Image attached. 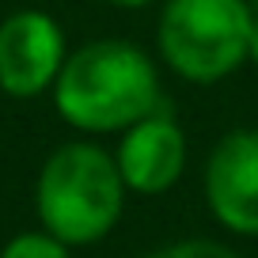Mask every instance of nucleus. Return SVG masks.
I'll use <instances>...</instances> for the list:
<instances>
[{
  "instance_id": "9",
  "label": "nucleus",
  "mask_w": 258,
  "mask_h": 258,
  "mask_svg": "<svg viewBox=\"0 0 258 258\" xmlns=\"http://www.w3.org/2000/svg\"><path fill=\"white\" fill-rule=\"evenodd\" d=\"M250 61L258 64V12H254V27H250Z\"/></svg>"
},
{
  "instance_id": "7",
  "label": "nucleus",
  "mask_w": 258,
  "mask_h": 258,
  "mask_svg": "<svg viewBox=\"0 0 258 258\" xmlns=\"http://www.w3.org/2000/svg\"><path fill=\"white\" fill-rule=\"evenodd\" d=\"M0 258H69V243H61L53 232H46V228H38V232H19L0 247Z\"/></svg>"
},
{
  "instance_id": "10",
  "label": "nucleus",
  "mask_w": 258,
  "mask_h": 258,
  "mask_svg": "<svg viewBox=\"0 0 258 258\" xmlns=\"http://www.w3.org/2000/svg\"><path fill=\"white\" fill-rule=\"evenodd\" d=\"M106 4H114V8H145L152 0H106Z\"/></svg>"
},
{
  "instance_id": "3",
  "label": "nucleus",
  "mask_w": 258,
  "mask_h": 258,
  "mask_svg": "<svg viewBox=\"0 0 258 258\" xmlns=\"http://www.w3.org/2000/svg\"><path fill=\"white\" fill-rule=\"evenodd\" d=\"M247 0H167L156 23L163 64L186 84H220L250 61Z\"/></svg>"
},
{
  "instance_id": "6",
  "label": "nucleus",
  "mask_w": 258,
  "mask_h": 258,
  "mask_svg": "<svg viewBox=\"0 0 258 258\" xmlns=\"http://www.w3.org/2000/svg\"><path fill=\"white\" fill-rule=\"evenodd\" d=\"M205 205L235 235H258V129H232L205 160Z\"/></svg>"
},
{
  "instance_id": "1",
  "label": "nucleus",
  "mask_w": 258,
  "mask_h": 258,
  "mask_svg": "<svg viewBox=\"0 0 258 258\" xmlns=\"http://www.w3.org/2000/svg\"><path fill=\"white\" fill-rule=\"evenodd\" d=\"M53 110L84 137L121 133L163 103L160 69L129 38H91L69 49L53 88Z\"/></svg>"
},
{
  "instance_id": "5",
  "label": "nucleus",
  "mask_w": 258,
  "mask_h": 258,
  "mask_svg": "<svg viewBox=\"0 0 258 258\" xmlns=\"http://www.w3.org/2000/svg\"><path fill=\"white\" fill-rule=\"evenodd\" d=\"M114 163L121 171V182L129 194H167L186 171V133L178 125L175 110L163 99L152 114L133 121L129 129L118 133Z\"/></svg>"
},
{
  "instance_id": "4",
  "label": "nucleus",
  "mask_w": 258,
  "mask_h": 258,
  "mask_svg": "<svg viewBox=\"0 0 258 258\" xmlns=\"http://www.w3.org/2000/svg\"><path fill=\"white\" fill-rule=\"evenodd\" d=\"M69 57L61 23L42 8H19L0 19V91L8 99L49 95Z\"/></svg>"
},
{
  "instance_id": "2",
  "label": "nucleus",
  "mask_w": 258,
  "mask_h": 258,
  "mask_svg": "<svg viewBox=\"0 0 258 258\" xmlns=\"http://www.w3.org/2000/svg\"><path fill=\"white\" fill-rule=\"evenodd\" d=\"M125 182L95 141H64L46 156L34 182V209L46 232L69 247H88L114 232L125 209Z\"/></svg>"
},
{
  "instance_id": "8",
  "label": "nucleus",
  "mask_w": 258,
  "mask_h": 258,
  "mask_svg": "<svg viewBox=\"0 0 258 258\" xmlns=\"http://www.w3.org/2000/svg\"><path fill=\"white\" fill-rule=\"evenodd\" d=\"M148 258H239V254L217 239H178V243H167V247L152 250Z\"/></svg>"
}]
</instances>
